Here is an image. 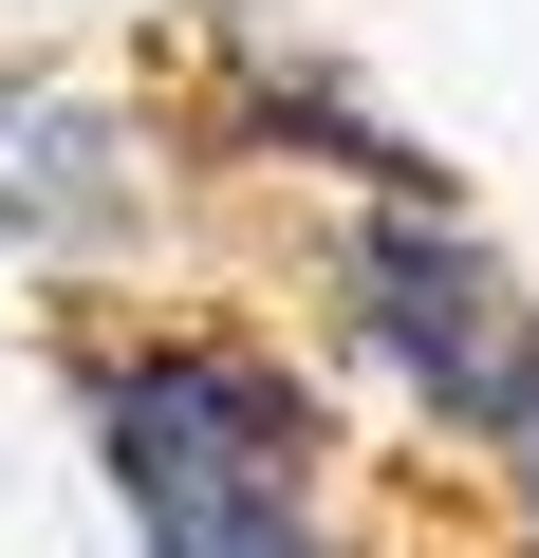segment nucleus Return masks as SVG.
<instances>
[{
  "label": "nucleus",
  "instance_id": "nucleus-1",
  "mask_svg": "<svg viewBox=\"0 0 539 558\" xmlns=\"http://www.w3.org/2000/svg\"><path fill=\"white\" fill-rule=\"evenodd\" d=\"M57 410L131 558H409L372 410L260 299H205V279L57 299Z\"/></svg>",
  "mask_w": 539,
  "mask_h": 558
},
{
  "label": "nucleus",
  "instance_id": "nucleus-2",
  "mask_svg": "<svg viewBox=\"0 0 539 558\" xmlns=\"http://www.w3.org/2000/svg\"><path fill=\"white\" fill-rule=\"evenodd\" d=\"M298 336L335 354V391H354L428 484H465V465L539 410V279H520V242H502L465 186L298 205Z\"/></svg>",
  "mask_w": 539,
  "mask_h": 558
},
{
  "label": "nucleus",
  "instance_id": "nucleus-3",
  "mask_svg": "<svg viewBox=\"0 0 539 558\" xmlns=\"http://www.w3.org/2000/svg\"><path fill=\"white\" fill-rule=\"evenodd\" d=\"M149 94H168L186 168H205V186H260V205H409V186H465L335 38L260 20V0H186Z\"/></svg>",
  "mask_w": 539,
  "mask_h": 558
},
{
  "label": "nucleus",
  "instance_id": "nucleus-4",
  "mask_svg": "<svg viewBox=\"0 0 539 558\" xmlns=\"http://www.w3.org/2000/svg\"><path fill=\"white\" fill-rule=\"evenodd\" d=\"M186 186H205V168H186L168 94L0 57V260H20V279H57V299H131V279H168Z\"/></svg>",
  "mask_w": 539,
  "mask_h": 558
}]
</instances>
